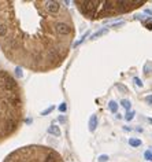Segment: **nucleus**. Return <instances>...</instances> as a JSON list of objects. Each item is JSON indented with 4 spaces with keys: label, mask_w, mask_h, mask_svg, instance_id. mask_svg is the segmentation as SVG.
I'll return each instance as SVG.
<instances>
[{
    "label": "nucleus",
    "mask_w": 152,
    "mask_h": 162,
    "mask_svg": "<svg viewBox=\"0 0 152 162\" xmlns=\"http://www.w3.org/2000/svg\"><path fill=\"white\" fill-rule=\"evenodd\" d=\"M144 73L145 76H149L152 73V62H147L145 66H144Z\"/></svg>",
    "instance_id": "9"
},
{
    "label": "nucleus",
    "mask_w": 152,
    "mask_h": 162,
    "mask_svg": "<svg viewBox=\"0 0 152 162\" xmlns=\"http://www.w3.org/2000/svg\"><path fill=\"white\" fill-rule=\"evenodd\" d=\"M48 133H49V135H54V136H56V137H59L62 135L59 127H56V125H51V127L48 128Z\"/></svg>",
    "instance_id": "6"
},
{
    "label": "nucleus",
    "mask_w": 152,
    "mask_h": 162,
    "mask_svg": "<svg viewBox=\"0 0 152 162\" xmlns=\"http://www.w3.org/2000/svg\"><path fill=\"white\" fill-rule=\"evenodd\" d=\"M3 162H65V159L51 147L30 144L10 152Z\"/></svg>",
    "instance_id": "4"
},
{
    "label": "nucleus",
    "mask_w": 152,
    "mask_h": 162,
    "mask_svg": "<svg viewBox=\"0 0 152 162\" xmlns=\"http://www.w3.org/2000/svg\"><path fill=\"white\" fill-rule=\"evenodd\" d=\"M145 102H147L148 104H151V106H152V95H148V96L145 98Z\"/></svg>",
    "instance_id": "19"
},
{
    "label": "nucleus",
    "mask_w": 152,
    "mask_h": 162,
    "mask_svg": "<svg viewBox=\"0 0 152 162\" xmlns=\"http://www.w3.org/2000/svg\"><path fill=\"white\" fill-rule=\"evenodd\" d=\"M133 118H134V111H133V110L127 111V113L125 114V120H126V121H132Z\"/></svg>",
    "instance_id": "12"
},
{
    "label": "nucleus",
    "mask_w": 152,
    "mask_h": 162,
    "mask_svg": "<svg viewBox=\"0 0 152 162\" xmlns=\"http://www.w3.org/2000/svg\"><path fill=\"white\" fill-rule=\"evenodd\" d=\"M25 117L23 88L10 71L0 68V144L13 137Z\"/></svg>",
    "instance_id": "2"
},
{
    "label": "nucleus",
    "mask_w": 152,
    "mask_h": 162,
    "mask_svg": "<svg viewBox=\"0 0 152 162\" xmlns=\"http://www.w3.org/2000/svg\"><path fill=\"white\" fill-rule=\"evenodd\" d=\"M97 124H99V120H97V116H91V118H89V130L91 132H95L97 128Z\"/></svg>",
    "instance_id": "5"
},
{
    "label": "nucleus",
    "mask_w": 152,
    "mask_h": 162,
    "mask_svg": "<svg viewBox=\"0 0 152 162\" xmlns=\"http://www.w3.org/2000/svg\"><path fill=\"white\" fill-rule=\"evenodd\" d=\"M134 82H136V85H137V87H142V81L140 80L139 77H134Z\"/></svg>",
    "instance_id": "17"
},
{
    "label": "nucleus",
    "mask_w": 152,
    "mask_h": 162,
    "mask_svg": "<svg viewBox=\"0 0 152 162\" xmlns=\"http://www.w3.org/2000/svg\"><path fill=\"white\" fill-rule=\"evenodd\" d=\"M117 88H118V89H119V91H122L123 94H127V88L125 87V85H122V84H118V85H117Z\"/></svg>",
    "instance_id": "15"
},
{
    "label": "nucleus",
    "mask_w": 152,
    "mask_h": 162,
    "mask_svg": "<svg viewBox=\"0 0 152 162\" xmlns=\"http://www.w3.org/2000/svg\"><path fill=\"white\" fill-rule=\"evenodd\" d=\"M78 11L88 20L96 21L130 13L144 6V0H75Z\"/></svg>",
    "instance_id": "3"
},
{
    "label": "nucleus",
    "mask_w": 152,
    "mask_h": 162,
    "mask_svg": "<svg viewBox=\"0 0 152 162\" xmlns=\"http://www.w3.org/2000/svg\"><path fill=\"white\" fill-rule=\"evenodd\" d=\"M52 110H54V106H51V107H49V109H47V110H45V111H42V113H41V116H45V114L51 113V111H52Z\"/></svg>",
    "instance_id": "18"
},
{
    "label": "nucleus",
    "mask_w": 152,
    "mask_h": 162,
    "mask_svg": "<svg viewBox=\"0 0 152 162\" xmlns=\"http://www.w3.org/2000/svg\"><path fill=\"white\" fill-rule=\"evenodd\" d=\"M16 76H18V77H22V71H21V68H16Z\"/></svg>",
    "instance_id": "20"
},
{
    "label": "nucleus",
    "mask_w": 152,
    "mask_h": 162,
    "mask_svg": "<svg viewBox=\"0 0 152 162\" xmlns=\"http://www.w3.org/2000/svg\"><path fill=\"white\" fill-rule=\"evenodd\" d=\"M121 104H122V107H125L127 111H130V107H132L130 100H127V99H122V100H121Z\"/></svg>",
    "instance_id": "11"
},
{
    "label": "nucleus",
    "mask_w": 152,
    "mask_h": 162,
    "mask_svg": "<svg viewBox=\"0 0 152 162\" xmlns=\"http://www.w3.org/2000/svg\"><path fill=\"white\" fill-rule=\"evenodd\" d=\"M151 151H152V150H151Z\"/></svg>",
    "instance_id": "23"
},
{
    "label": "nucleus",
    "mask_w": 152,
    "mask_h": 162,
    "mask_svg": "<svg viewBox=\"0 0 152 162\" xmlns=\"http://www.w3.org/2000/svg\"><path fill=\"white\" fill-rule=\"evenodd\" d=\"M75 26L58 0H0V50L34 73L59 69L70 54Z\"/></svg>",
    "instance_id": "1"
},
{
    "label": "nucleus",
    "mask_w": 152,
    "mask_h": 162,
    "mask_svg": "<svg viewBox=\"0 0 152 162\" xmlns=\"http://www.w3.org/2000/svg\"><path fill=\"white\" fill-rule=\"evenodd\" d=\"M145 13L149 14V15H152V11H151V10H145Z\"/></svg>",
    "instance_id": "22"
},
{
    "label": "nucleus",
    "mask_w": 152,
    "mask_h": 162,
    "mask_svg": "<svg viewBox=\"0 0 152 162\" xmlns=\"http://www.w3.org/2000/svg\"><path fill=\"white\" fill-rule=\"evenodd\" d=\"M59 110H60L62 113H65V111L67 110V104H66V103H62L60 106H59Z\"/></svg>",
    "instance_id": "16"
},
{
    "label": "nucleus",
    "mask_w": 152,
    "mask_h": 162,
    "mask_svg": "<svg viewBox=\"0 0 152 162\" xmlns=\"http://www.w3.org/2000/svg\"><path fill=\"white\" fill-rule=\"evenodd\" d=\"M108 155H106V154H103V155H100L99 158H97V162H107L108 161Z\"/></svg>",
    "instance_id": "14"
},
{
    "label": "nucleus",
    "mask_w": 152,
    "mask_h": 162,
    "mask_svg": "<svg viewBox=\"0 0 152 162\" xmlns=\"http://www.w3.org/2000/svg\"><path fill=\"white\" fill-rule=\"evenodd\" d=\"M144 158H145L147 161H149V162L152 161V151L151 150H147V151L144 152Z\"/></svg>",
    "instance_id": "13"
},
{
    "label": "nucleus",
    "mask_w": 152,
    "mask_h": 162,
    "mask_svg": "<svg viewBox=\"0 0 152 162\" xmlns=\"http://www.w3.org/2000/svg\"><path fill=\"white\" fill-rule=\"evenodd\" d=\"M108 109H110L111 113H117V110H118V104H117V102H115V100H111L110 103H108Z\"/></svg>",
    "instance_id": "8"
},
{
    "label": "nucleus",
    "mask_w": 152,
    "mask_h": 162,
    "mask_svg": "<svg viewBox=\"0 0 152 162\" xmlns=\"http://www.w3.org/2000/svg\"><path fill=\"white\" fill-rule=\"evenodd\" d=\"M59 121H60V122H65V121H66V118H65V117H63V116H60V117H59Z\"/></svg>",
    "instance_id": "21"
},
{
    "label": "nucleus",
    "mask_w": 152,
    "mask_h": 162,
    "mask_svg": "<svg viewBox=\"0 0 152 162\" xmlns=\"http://www.w3.org/2000/svg\"><path fill=\"white\" fill-rule=\"evenodd\" d=\"M108 33V28H103V29H100L99 32H96L93 36H92L91 39L93 40V39H97V37H100V36H104V34H107Z\"/></svg>",
    "instance_id": "7"
},
{
    "label": "nucleus",
    "mask_w": 152,
    "mask_h": 162,
    "mask_svg": "<svg viewBox=\"0 0 152 162\" xmlns=\"http://www.w3.org/2000/svg\"><path fill=\"white\" fill-rule=\"evenodd\" d=\"M129 144L130 146H133V147H139V146H141V140L132 137V139H129Z\"/></svg>",
    "instance_id": "10"
}]
</instances>
